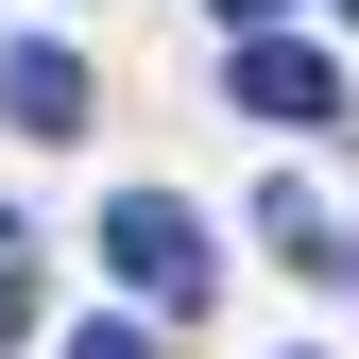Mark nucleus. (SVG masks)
I'll list each match as a JSON object with an SVG mask.
<instances>
[{"mask_svg":"<svg viewBox=\"0 0 359 359\" xmlns=\"http://www.w3.org/2000/svg\"><path fill=\"white\" fill-rule=\"evenodd\" d=\"M342 18H359V0H342Z\"/></svg>","mask_w":359,"mask_h":359,"instance_id":"nucleus-7","label":"nucleus"},{"mask_svg":"<svg viewBox=\"0 0 359 359\" xmlns=\"http://www.w3.org/2000/svg\"><path fill=\"white\" fill-rule=\"evenodd\" d=\"M222 86H240V120H308V137L342 120V69L308 52V34H240V69H222Z\"/></svg>","mask_w":359,"mask_h":359,"instance_id":"nucleus-2","label":"nucleus"},{"mask_svg":"<svg viewBox=\"0 0 359 359\" xmlns=\"http://www.w3.org/2000/svg\"><path fill=\"white\" fill-rule=\"evenodd\" d=\"M222 18H240V34H274V18H291V0H222Z\"/></svg>","mask_w":359,"mask_h":359,"instance_id":"nucleus-6","label":"nucleus"},{"mask_svg":"<svg viewBox=\"0 0 359 359\" xmlns=\"http://www.w3.org/2000/svg\"><path fill=\"white\" fill-rule=\"evenodd\" d=\"M69 359H154V325L120 308V325H69Z\"/></svg>","mask_w":359,"mask_h":359,"instance_id":"nucleus-5","label":"nucleus"},{"mask_svg":"<svg viewBox=\"0 0 359 359\" xmlns=\"http://www.w3.org/2000/svg\"><path fill=\"white\" fill-rule=\"evenodd\" d=\"M34 325V222H0V342Z\"/></svg>","mask_w":359,"mask_h":359,"instance_id":"nucleus-4","label":"nucleus"},{"mask_svg":"<svg viewBox=\"0 0 359 359\" xmlns=\"http://www.w3.org/2000/svg\"><path fill=\"white\" fill-rule=\"evenodd\" d=\"M0 120H18V137H86V52L69 34H18V52H0Z\"/></svg>","mask_w":359,"mask_h":359,"instance_id":"nucleus-3","label":"nucleus"},{"mask_svg":"<svg viewBox=\"0 0 359 359\" xmlns=\"http://www.w3.org/2000/svg\"><path fill=\"white\" fill-rule=\"evenodd\" d=\"M103 257H120V291H137V308H171V325H189L205 274H222V257H205V222L171 205V189H120V205H103Z\"/></svg>","mask_w":359,"mask_h":359,"instance_id":"nucleus-1","label":"nucleus"}]
</instances>
